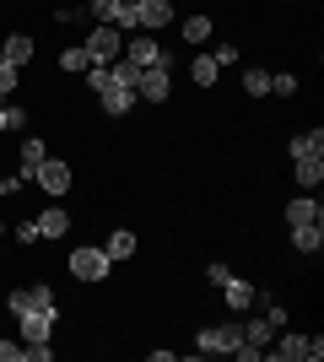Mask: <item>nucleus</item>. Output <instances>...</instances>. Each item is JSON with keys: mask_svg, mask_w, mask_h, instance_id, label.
<instances>
[{"mask_svg": "<svg viewBox=\"0 0 324 362\" xmlns=\"http://www.w3.org/2000/svg\"><path fill=\"white\" fill-rule=\"evenodd\" d=\"M28 124V108H16V103H6V130H22Z\"/></svg>", "mask_w": 324, "mask_h": 362, "instance_id": "nucleus-29", "label": "nucleus"}, {"mask_svg": "<svg viewBox=\"0 0 324 362\" xmlns=\"http://www.w3.org/2000/svg\"><path fill=\"white\" fill-rule=\"evenodd\" d=\"M173 92V65H146L136 81V98H146V103H162Z\"/></svg>", "mask_w": 324, "mask_h": 362, "instance_id": "nucleus-7", "label": "nucleus"}, {"mask_svg": "<svg viewBox=\"0 0 324 362\" xmlns=\"http://www.w3.org/2000/svg\"><path fill=\"white\" fill-rule=\"evenodd\" d=\"M238 341H244V325H200L195 330V351L200 357H232Z\"/></svg>", "mask_w": 324, "mask_h": 362, "instance_id": "nucleus-2", "label": "nucleus"}, {"mask_svg": "<svg viewBox=\"0 0 324 362\" xmlns=\"http://www.w3.org/2000/svg\"><path fill=\"white\" fill-rule=\"evenodd\" d=\"M130 6H136V22L146 33H157V28H168V22H173V6H168V0H130Z\"/></svg>", "mask_w": 324, "mask_h": 362, "instance_id": "nucleus-10", "label": "nucleus"}, {"mask_svg": "<svg viewBox=\"0 0 324 362\" xmlns=\"http://www.w3.org/2000/svg\"><path fill=\"white\" fill-rule=\"evenodd\" d=\"M292 249L313 259V255L324 249V222H303V227H292Z\"/></svg>", "mask_w": 324, "mask_h": 362, "instance_id": "nucleus-12", "label": "nucleus"}, {"mask_svg": "<svg viewBox=\"0 0 324 362\" xmlns=\"http://www.w3.org/2000/svg\"><path fill=\"white\" fill-rule=\"evenodd\" d=\"M270 92H276V98H292V92H297V76H287V71L270 76Z\"/></svg>", "mask_w": 324, "mask_h": 362, "instance_id": "nucleus-27", "label": "nucleus"}, {"mask_svg": "<svg viewBox=\"0 0 324 362\" xmlns=\"http://www.w3.org/2000/svg\"><path fill=\"white\" fill-rule=\"evenodd\" d=\"M0 238H6V222H0Z\"/></svg>", "mask_w": 324, "mask_h": 362, "instance_id": "nucleus-36", "label": "nucleus"}, {"mask_svg": "<svg viewBox=\"0 0 324 362\" xmlns=\"http://www.w3.org/2000/svg\"><path fill=\"white\" fill-rule=\"evenodd\" d=\"M124 60H136L140 71H146V65H162V44L140 38V28H136V33H124Z\"/></svg>", "mask_w": 324, "mask_h": 362, "instance_id": "nucleus-9", "label": "nucleus"}, {"mask_svg": "<svg viewBox=\"0 0 324 362\" xmlns=\"http://www.w3.org/2000/svg\"><path fill=\"white\" fill-rule=\"evenodd\" d=\"M87 65H92V60H87V49H65V54H60V71H71V76H81V71H87Z\"/></svg>", "mask_w": 324, "mask_h": 362, "instance_id": "nucleus-25", "label": "nucleus"}, {"mask_svg": "<svg viewBox=\"0 0 324 362\" xmlns=\"http://www.w3.org/2000/svg\"><path fill=\"white\" fill-rule=\"evenodd\" d=\"M0 103H6V87H0Z\"/></svg>", "mask_w": 324, "mask_h": 362, "instance_id": "nucleus-37", "label": "nucleus"}, {"mask_svg": "<svg viewBox=\"0 0 324 362\" xmlns=\"http://www.w3.org/2000/svg\"><path fill=\"white\" fill-rule=\"evenodd\" d=\"M303 222H324L319 195H297L292 206H287V227H303Z\"/></svg>", "mask_w": 324, "mask_h": 362, "instance_id": "nucleus-13", "label": "nucleus"}, {"mask_svg": "<svg viewBox=\"0 0 324 362\" xmlns=\"http://www.w3.org/2000/svg\"><path fill=\"white\" fill-rule=\"evenodd\" d=\"M216 76H222V65H216L211 54H195V60H189V81H195V87H216Z\"/></svg>", "mask_w": 324, "mask_h": 362, "instance_id": "nucleus-18", "label": "nucleus"}, {"mask_svg": "<svg viewBox=\"0 0 324 362\" xmlns=\"http://www.w3.org/2000/svg\"><path fill=\"white\" fill-rule=\"evenodd\" d=\"M108 76H114L119 87H130V92H136V81H140V65H136V60H124V54H119V60L108 65Z\"/></svg>", "mask_w": 324, "mask_h": 362, "instance_id": "nucleus-22", "label": "nucleus"}, {"mask_svg": "<svg viewBox=\"0 0 324 362\" xmlns=\"http://www.w3.org/2000/svg\"><path fill=\"white\" fill-rule=\"evenodd\" d=\"M16 330H22V341H54V308H22L16 314Z\"/></svg>", "mask_w": 324, "mask_h": 362, "instance_id": "nucleus-6", "label": "nucleus"}, {"mask_svg": "<svg viewBox=\"0 0 324 362\" xmlns=\"http://www.w3.org/2000/svg\"><path fill=\"white\" fill-rule=\"evenodd\" d=\"M0 314H6V308H0Z\"/></svg>", "mask_w": 324, "mask_h": 362, "instance_id": "nucleus-38", "label": "nucleus"}, {"mask_svg": "<svg viewBox=\"0 0 324 362\" xmlns=\"http://www.w3.org/2000/svg\"><path fill=\"white\" fill-rule=\"evenodd\" d=\"M65 233H71V216H65L60 206L38 211V238H65Z\"/></svg>", "mask_w": 324, "mask_h": 362, "instance_id": "nucleus-15", "label": "nucleus"}, {"mask_svg": "<svg viewBox=\"0 0 324 362\" xmlns=\"http://www.w3.org/2000/svg\"><path fill=\"white\" fill-rule=\"evenodd\" d=\"M0 130H6V103H0Z\"/></svg>", "mask_w": 324, "mask_h": 362, "instance_id": "nucleus-35", "label": "nucleus"}, {"mask_svg": "<svg viewBox=\"0 0 324 362\" xmlns=\"http://www.w3.org/2000/svg\"><path fill=\"white\" fill-rule=\"evenodd\" d=\"M227 276H232L227 265H205V281H211V287H222V281H227Z\"/></svg>", "mask_w": 324, "mask_h": 362, "instance_id": "nucleus-31", "label": "nucleus"}, {"mask_svg": "<svg viewBox=\"0 0 324 362\" xmlns=\"http://www.w3.org/2000/svg\"><path fill=\"white\" fill-rule=\"evenodd\" d=\"M0 87H6V92L16 87V65H11V60H0Z\"/></svg>", "mask_w": 324, "mask_h": 362, "instance_id": "nucleus-32", "label": "nucleus"}, {"mask_svg": "<svg viewBox=\"0 0 324 362\" xmlns=\"http://www.w3.org/2000/svg\"><path fill=\"white\" fill-rule=\"evenodd\" d=\"M81 49H87V60H92V65H114L124 54V33L108 28V22H97V28L87 33V44H81Z\"/></svg>", "mask_w": 324, "mask_h": 362, "instance_id": "nucleus-3", "label": "nucleus"}, {"mask_svg": "<svg viewBox=\"0 0 324 362\" xmlns=\"http://www.w3.org/2000/svg\"><path fill=\"white\" fill-rule=\"evenodd\" d=\"M108 271H114V259H108V249H97V243H87V249L71 255V276H76V281H103Z\"/></svg>", "mask_w": 324, "mask_h": 362, "instance_id": "nucleus-4", "label": "nucleus"}, {"mask_svg": "<svg viewBox=\"0 0 324 362\" xmlns=\"http://www.w3.org/2000/svg\"><path fill=\"white\" fill-rule=\"evenodd\" d=\"M270 335H276V325H270L265 314H260V319H248V325H244V341H248V346H260V351L270 346Z\"/></svg>", "mask_w": 324, "mask_h": 362, "instance_id": "nucleus-20", "label": "nucleus"}, {"mask_svg": "<svg viewBox=\"0 0 324 362\" xmlns=\"http://www.w3.org/2000/svg\"><path fill=\"white\" fill-rule=\"evenodd\" d=\"M184 38L189 44H205L211 38V16H184Z\"/></svg>", "mask_w": 324, "mask_h": 362, "instance_id": "nucleus-24", "label": "nucleus"}, {"mask_svg": "<svg viewBox=\"0 0 324 362\" xmlns=\"http://www.w3.org/2000/svg\"><path fill=\"white\" fill-rule=\"evenodd\" d=\"M265 357H276V362H319L324 357V341H319V335H303V330H287V325H281V330L270 335Z\"/></svg>", "mask_w": 324, "mask_h": 362, "instance_id": "nucleus-1", "label": "nucleus"}, {"mask_svg": "<svg viewBox=\"0 0 324 362\" xmlns=\"http://www.w3.org/2000/svg\"><path fill=\"white\" fill-rule=\"evenodd\" d=\"M222 292H227V308H232V314L254 308V287H248V281H238V276H227V281H222Z\"/></svg>", "mask_w": 324, "mask_h": 362, "instance_id": "nucleus-16", "label": "nucleus"}, {"mask_svg": "<svg viewBox=\"0 0 324 362\" xmlns=\"http://www.w3.org/2000/svg\"><path fill=\"white\" fill-rule=\"evenodd\" d=\"M119 6H124V0H87V11H92L97 22H114V16H119Z\"/></svg>", "mask_w": 324, "mask_h": 362, "instance_id": "nucleus-26", "label": "nucleus"}, {"mask_svg": "<svg viewBox=\"0 0 324 362\" xmlns=\"http://www.w3.org/2000/svg\"><path fill=\"white\" fill-rule=\"evenodd\" d=\"M292 179H297L303 195H313V189L324 184V157H292Z\"/></svg>", "mask_w": 324, "mask_h": 362, "instance_id": "nucleus-11", "label": "nucleus"}, {"mask_svg": "<svg viewBox=\"0 0 324 362\" xmlns=\"http://www.w3.org/2000/svg\"><path fill=\"white\" fill-rule=\"evenodd\" d=\"M6 195H11V184H6V173H0V200H6Z\"/></svg>", "mask_w": 324, "mask_h": 362, "instance_id": "nucleus-34", "label": "nucleus"}, {"mask_svg": "<svg viewBox=\"0 0 324 362\" xmlns=\"http://www.w3.org/2000/svg\"><path fill=\"white\" fill-rule=\"evenodd\" d=\"M32 184H38V189H44L49 200H60L65 189H71V168H65L60 157H44V163L32 168Z\"/></svg>", "mask_w": 324, "mask_h": 362, "instance_id": "nucleus-5", "label": "nucleus"}, {"mask_svg": "<svg viewBox=\"0 0 324 362\" xmlns=\"http://www.w3.org/2000/svg\"><path fill=\"white\" fill-rule=\"evenodd\" d=\"M44 157H49V146H44L38 136H28V141H22V173H28V179H32V168L44 163Z\"/></svg>", "mask_w": 324, "mask_h": 362, "instance_id": "nucleus-21", "label": "nucleus"}, {"mask_svg": "<svg viewBox=\"0 0 324 362\" xmlns=\"http://www.w3.org/2000/svg\"><path fill=\"white\" fill-rule=\"evenodd\" d=\"M103 249H108V259H130V255L140 249V238L119 227V233H108V243H103Z\"/></svg>", "mask_w": 324, "mask_h": 362, "instance_id": "nucleus-19", "label": "nucleus"}, {"mask_svg": "<svg viewBox=\"0 0 324 362\" xmlns=\"http://www.w3.org/2000/svg\"><path fill=\"white\" fill-rule=\"evenodd\" d=\"M0 60H11L16 71H22V65L32 60V38H28V33H11V38L0 44Z\"/></svg>", "mask_w": 324, "mask_h": 362, "instance_id": "nucleus-14", "label": "nucleus"}, {"mask_svg": "<svg viewBox=\"0 0 324 362\" xmlns=\"http://www.w3.org/2000/svg\"><path fill=\"white\" fill-rule=\"evenodd\" d=\"M97 108H103L108 119H124V114H130V108H136V92H130V87H119V81H114V76H108L103 87H97Z\"/></svg>", "mask_w": 324, "mask_h": 362, "instance_id": "nucleus-8", "label": "nucleus"}, {"mask_svg": "<svg viewBox=\"0 0 324 362\" xmlns=\"http://www.w3.org/2000/svg\"><path fill=\"white\" fill-rule=\"evenodd\" d=\"M0 362H22V346H11V341H0Z\"/></svg>", "mask_w": 324, "mask_h": 362, "instance_id": "nucleus-33", "label": "nucleus"}, {"mask_svg": "<svg viewBox=\"0 0 324 362\" xmlns=\"http://www.w3.org/2000/svg\"><path fill=\"white\" fill-rule=\"evenodd\" d=\"M287 151H292V157H324V130H303V136H292Z\"/></svg>", "mask_w": 324, "mask_h": 362, "instance_id": "nucleus-17", "label": "nucleus"}, {"mask_svg": "<svg viewBox=\"0 0 324 362\" xmlns=\"http://www.w3.org/2000/svg\"><path fill=\"white\" fill-rule=\"evenodd\" d=\"M16 243H38V222H16Z\"/></svg>", "mask_w": 324, "mask_h": 362, "instance_id": "nucleus-30", "label": "nucleus"}, {"mask_svg": "<svg viewBox=\"0 0 324 362\" xmlns=\"http://www.w3.org/2000/svg\"><path fill=\"white\" fill-rule=\"evenodd\" d=\"M211 60L222 65V71H227V65H238V44H216V49H211Z\"/></svg>", "mask_w": 324, "mask_h": 362, "instance_id": "nucleus-28", "label": "nucleus"}, {"mask_svg": "<svg viewBox=\"0 0 324 362\" xmlns=\"http://www.w3.org/2000/svg\"><path fill=\"white\" fill-rule=\"evenodd\" d=\"M244 92H248V98H265V92H270V71L248 65V71H244Z\"/></svg>", "mask_w": 324, "mask_h": 362, "instance_id": "nucleus-23", "label": "nucleus"}]
</instances>
